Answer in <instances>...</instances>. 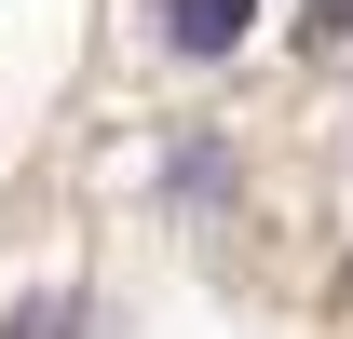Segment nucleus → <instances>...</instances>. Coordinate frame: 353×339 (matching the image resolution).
Here are the masks:
<instances>
[{"label": "nucleus", "instance_id": "f257e3e1", "mask_svg": "<svg viewBox=\"0 0 353 339\" xmlns=\"http://www.w3.org/2000/svg\"><path fill=\"white\" fill-rule=\"evenodd\" d=\"M245 28H259V0H163V41L176 54H231Z\"/></svg>", "mask_w": 353, "mask_h": 339}]
</instances>
